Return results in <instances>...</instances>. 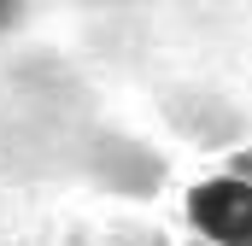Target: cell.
Wrapping results in <instances>:
<instances>
[{"instance_id": "1", "label": "cell", "mask_w": 252, "mask_h": 246, "mask_svg": "<svg viewBox=\"0 0 252 246\" xmlns=\"http://www.w3.org/2000/svg\"><path fill=\"white\" fill-rule=\"evenodd\" d=\"M182 217L205 246H252V176L211 170L182 193Z\"/></svg>"}]
</instances>
